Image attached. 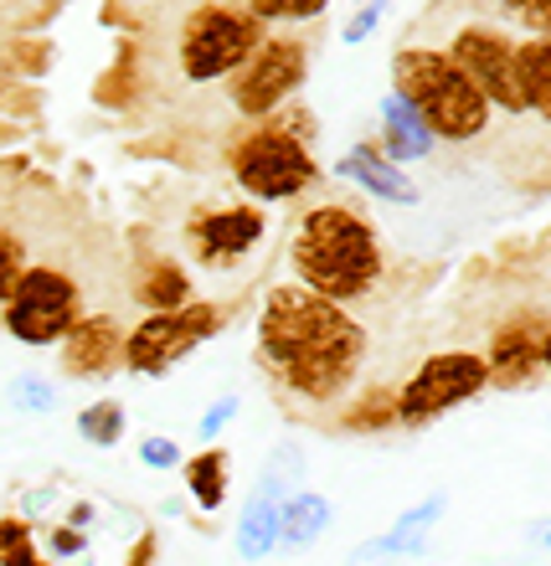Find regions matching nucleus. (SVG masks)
Returning <instances> with one entry per match:
<instances>
[{
  "mask_svg": "<svg viewBox=\"0 0 551 566\" xmlns=\"http://www.w3.org/2000/svg\"><path fill=\"white\" fill-rule=\"evenodd\" d=\"M372 356V329L356 310H341L304 283H273L258 304L253 360L294 407L325 412L356 397Z\"/></svg>",
  "mask_w": 551,
  "mask_h": 566,
  "instance_id": "f257e3e1",
  "label": "nucleus"
},
{
  "mask_svg": "<svg viewBox=\"0 0 551 566\" xmlns=\"http://www.w3.org/2000/svg\"><path fill=\"white\" fill-rule=\"evenodd\" d=\"M289 269H294V283L314 289L320 298L341 304V310H361L387 283V248H382L372 217H361L356 207L314 201L294 222Z\"/></svg>",
  "mask_w": 551,
  "mask_h": 566,
  "instance_id": "f03ea898",
  "label": "nucleus"
},
{
  "mask_svg": "<svg viewBox=\"0 0 551 566\" xmlns=\"http://www.w3.org/2000/svg\"><path fill=\"white\" fill-rule=\"evenodd\" d=\"M392 93H403L444 145H479L495 124L490 98L433 42H403L392 52Z\"/></svg>",
  "mask_w": 551,
  "mask_h": 566,
  "instance_id": "7ed1b4c3",
  "label": "nucleus"
},
{
  "mask_svg": "<svg viewBox=\"0 0 551 566\" xmlns=\"http://www.w3.org/2000/svg\"><path fill=\"white\" fill-rule=\"evenodd\" d=\"M227 170L238 180V191L253 201V207H279V201H294L320 180V165H314L310 139L294 129V119H273L248 124L232 145H227Z\"/></svg>",
  "mask_w": 551,
  "mask_h": 566,
  "instance_id": "20e7f679",
  "label": "nucleus"
},
{
  "mask_svg": "<svg viewBox=\"0 0 551 566\" xmlns=\"http://www.w3.org/2000/svg\"><path fill=\"white\" fill-rule=\"evenodd\" d=\"M269 42V27L238 0H196L176 31V73L186 88L232 83L242 62Z\"/></svg>",
  "mask_w": 551,
  "mask_h": 566,
  "instance_id": "39448f33",
  "label": "nucleus"
},
{
  "mask_svg": "<svg viewBox=\"0 0 551 566\" xmlns=\"http://www.w3.org/2000/svg\"><path fill=\"white\" fill-rule=\"evenodd\" d=\"M490 391V366H485V350H469V345H448V350H433L413 366L403 387H397V428L403 432H423L438 418H448L454 407L479 402Z\"/></svg>",
  "mask_w": 551,
  "mask_h": 566,
  "instance_id": "423d86ee",
  "label": "nucleus"
},
{
  "mask_svg": "<svg viewBox=\"0 0 551 566\" xmlns=\"http://www.w3.org/2000/svg\"><path fill=\"white\" fill-rule=\"evenodd\" d=\"M516 46L521 36L490 15H464L454 21L444 36V52L454 57L469 83H475L485 98H490L495 114H510V119H526V93H521V62H516Z\"/></svg>",
  "mask_w": 551,
  "mask_h": 566,
  "instance_id": "0eeeda50",
  "label": "nucleus"
},
{
  "mask_svg": "<svg viewBox=\"0 0 551 566\" xmlns=\"http://www.w3.org/2000/svg\"><path fill=\"white\" fill-rule=\"evenodd\" d=\"M83 314H89V304H83V283L73 273L62 263H31L27 279L15 283V294L0 310V329L31 350H46V345L67 340Z\"/></svg>",
  "mask_w": 551,
  "mask_h": 566,
  "instance_id": "6e6552de",
  "label": "nucleus"
},
{
  "mask_svg": "<svg viewBox=\"0 0 551 566\" xmlns=\"http://www.w3.org/2000/svg\"><path fill=\"white\" fill-rule=\"evenodd\" d=\"M227 304L217 298H191L186 310H170V314H145L129 325V340H124V371L129 376H149V381H160L180 366V360H191L211 335H222L227 329Z\"/></svg>",
  "mask_w": 551,
  "mask_h": 566,
  "instance_id": "1a4fd4ad",
  "label": "nucleus"
},
{
  "mask_svg": "<svg viewBox=\"0 0 551 566\" xmlns=\"http://www.w3.org/2000/svg\"><path fill=\"white\" fill-rule=\"evenodd\" d=\"M304 479H310V453H304V443L279 438L273 453L263 459V469H258L248 500H242L238 525H232V546H238L242 562H269V556L279 552L283 505L304 490Z\"/></svg>",
  "mask_w": 551,
  "mask_h": 566,
  "instance_id": "9d476101",
  "label": "nucleus"
},
{
  "mask_svg": "<svg viewBox=\"0 0 551 566\" xmlns=\"http://www.w3.org/2000/svg\"><path fill=\"white\" fill-rule=\"evenodd\" d=\"M304 77H310V46H304V36L269 31V42L232 73L227 104H232V114H238L242 124H263L294 104V93L304 88Z\"/></svg>",
  "mask_w": 551,
  "mask_h": 566,
  "instance_id": "9b49d317",
  "label": "nucleus"
},
{
  "mask_svg": "<svg viewBox=\"0 0 551 566\" xmlns=\"http://www.w3.org/2000/svg\"><path fill=\"white\" fill-rule=\"evenodd\" d=\"M269 238V211L253 201H227V207H196L180 227L186 258L207 273H232L263 248Z\"/></svg>",
  "mask_w": 551,
  "mask_h": 566,
  "instance_id": "f8f14e48",
  "label": "nucleus"
},
{
  "mask_svg": "<svg viewBox=\"0 0 551 566\" xmlns=\"http://www.w3.org/2000/svg\"><path fill=\"white\" fill-rule=\"evenodd\" d=\"M547 304H516L485 340V366H490V391H531L547 381Z\"/></svg>",
  "mask_w": 551,
  "mask_h": 566,
  "instance_id": "ddd939ff",
  "label": "nucleus"
},
{
  "mask_svg": "<svg viewBox=\"0 0 551 566\" xmlns=\"http://www.w3.org/2000/svg\"><path fill=\"white\" fill-rule=\"evenodd\" d=\"M124 340H129V329H124L119 314H83L73 325V335L58 345V366L67 381H104V376L124 371Z\"/></svg>",
  "mask_w": 551,
  "mask_h": 566,
  "instance_id": "4468645a",
  "label": "nucleus"
},
{
  "mask_svg": "<svg viewBox=\"0 0 551 566\" xmlns=\"http://www.w3.org/2000/svg\"><path fill=\"white\" fill-rule=\"evenodd\" d=\"M335 176L361 186V191L376 196V201H387V207H417V201H423L413 176H407L403 165H392L376 139H361L356 149H345L341 160H335Z\"/></svg>",
  "mask_w": 551,
  "mask_h": 566,
  "instance_id": "2eb2a0df",
  "label": "nucleus"
},
{
  "mask_svg": "<svg viewBox=\"0 0 551 566\" xmlns=\"http://www.w3.org/2000/svg\"><path fill=\"white\" fill-rule=\"evenodd\" d=\"M444 510H448V494H428V500L407 505L403 515L382 531V536H372L366 546H356V556H351V562L372 566V562H397V556H423V552H428L433 525L444 521Z\"/></svg>",
  "mask_w": 551,
  "mask_h": 566,
  "instance_id": "dca6fc26",
  "label": "nucleus"
},
{
  "mask_svg": "<svg viewBox=\"0 0 551 566\" xmlns=\"http://www.w3.org/2000/svg\"><path fill=\"white\" fill-rule=\"evenodd\" d=\"M129 294H135V304L145 314H170V310H186V304L196 298V289H191V273H186L180 258L155 253V258H145V263L135 269Z\"/></svg>",
  "mask_w": 551,
  "mask_h": 566,
  "instance_id": "f3484780",
  "label": "nucleus"
},
{
  "mask_svg": "<svg viewBox=\"0 0 551 566\" xmlns=\"http://www.w3.org/2000/svg\"><path fill=\"white\" fill-rule=\"evenodd\" d=\"M376 119H382V155L392 165H413V160H428L433 155V129L423 124L413 104H407L403 93H387L382 104H376Z\"/></svg>",
  "mask_w": 551,
  "mask_h": 566,
  "instance_id": "a211bd4d",
  "label": "nucleus"
},
{
  "mask_svg": "<svg viewBox=\"0 0 551 566\" xmlns=\"http://www.w3.org/2000/svg\"><path fill=\"white\" fill-rule=\"evenodd\" d=\"M180 479H186V494H191V505L201 515H217L227 505V494H232V453L217 443H207L201 453L180 463Z\"/></svg>",
  "mask_w": 551,
  "mask_h": 566,
  "instance_id": "6ab92c4d",
  "label": "nucleus"
},
{
  "mask_svg": "<svg viewBox=\"0 0 551 566\" xmlns=\"http://www.w3.org/2000/svg\"><path fill=\"white\" fill-rule=\"evenodd\" d=\"M335 521V505H330L320 490H299L289 505H283V525H279V552L304 556L320 546V536Z\"/></svg>",
  "mask_w": 551,
  "mask_h": 566,
  "instance_id": "aec40b11",
  "label": "nucleus"
},
{
  "mask_svg": "<svg viewBox=\"0 0 551 566\" xmlns=\"http://www.w3.org/2000/svg\"><path fill=\"white\" fill-rule=\"evenodd\" d=\"M516 62H521L526 114H537V119L551 129V42H541V36H521Z\"/></svg>",
  "mask_w": 551,
  "mask_h": 566,
  "instance_id": "412c9836",
  "label": "nucleus"
},
{
  "mask_svg": "<svg viewBox=\"0 0 551 566\" xmlns=\"http://www.w3.org/2000/svg\"><path fill=\"white\" fill-rule=\"evenodd\" d=\"M335 422H341L345 432H387V428H397V387L376 381V387L356 391V397L341 407V418Z\"/></svg>",
  "mask_w": 551,
  "mask_h": 566,
  "instance_id": "4be33fe9",
  "label": "nucleus"
},
{
  "mask_svg": "<svg viewBox=\"0 0 551 566\" xmlns=\"http://www.w3.org/2000/svg\"><path fill=\"white\" fill-rule=\"evenodd\" d=\"M77 438L89 448H119L124 438H129V412H124V402H114V397L89 402L77 412Z\"/></svg>",
  "mask_w": 551,
  "mask_h": 566,
  "instance_id": "5701e85b",
  "label": "nucleus"
},
{
  "mask_svg": "<svg viewBox=\"0 0 551 566\" xmlns=\"http://www.w3.org/2000/svg\"><path fill=\"white\" fill-rule=\"evenodd\" d=\"M0 566H58L37 546V525L27 515H0Z\"/></svg>",
  "mask_w": 551,
  "mask_h": 566,
  "instance_id": "b1692460",
  "label": "nucleus"
},
{
  "mask_svg": "<svg viewBox=\"0 0 551 566\" xmlns=\"http://www.w3.org/2000/svg\"><path fill=\"white\" fill-rule=\"evenodd\" d=\"M479 6H485L490 21H500V27H516L521 36L551 42V0H479Z\"/></svg>",
  "mask_w": 551,
  "mask_h": 566,
  "instance_id": "393cba45",
  "label": "nucleus"
},
{
  "mask_svg": "<svg viewBox=\"0 0 551 566\" xmlns=\"http://www.w3.org/2000/svg\"><path fill=\"white\" fill-rule=\"evenodd\" d=\"M242 11H253L263 27H279V21H320L330 11V0H238Z\"/></svg>",
  "mask_w": 551,
  "mask_h": 566,
  "instance_id": "a878e982",
  "label": "nucleus"
},
{
  "mask_svg": "<svg viewBox=\"0 0 551 566\" xmlns=\"http://www.w3.org/2000/svg\"><path fill=\"white\" fill-rule=\"evenodd\" d=\"M11 407L27 412V418H46V412H58V387L37 371H21L11 381Z\"/></svg>",
  "mask_w": 551,
  "mask_h": 566,
  "instance_id": "bb28decb",
  "label": "nucleus"
},
{
  "mask_svg": "<svg viewBox=\"0 0 551 566\" xmlns=\"http://www.w3.org/2000/svg\"><path fill=\"white\" fill-rule=\"evenodd\" d=\"M27 242L15 238L11 227H0V310H6V298L15 294V283L27 279Z\"/></svg>",
  "mask_w": 551,
  "mask_h": 566,
  "instance_id": "cd10ccee",
  "label": "nucleus"
},
{
  "mask_svg": "<svg viewBox=\"0 0 551 566\" xmlns=\"http://www.w3.org/2000/svg\"><path fill=\"white\" fill-rule=\"evenodd\" d=\"M89 531H77V525H67V521H58L52 531H46V556L52 562H77L83 566V556H89Z\"/></svg>",
  "mask_w": 551,
  "mask_h": 566,
  "instance_id": "c85d7f7f",
  "label": "nucleus"
},
{
  "mask_svg": "<svg viewBox=\"0 0 551 566\" xmlns=\"http://www.w3.org/2000/svg\"><path fill=\"white\" fill-rule=\"evenodd\" d=\"M139 463H145L149 474H170V469H180V443L176 438H165V432H145L139 438Z\"/></svg>",
  "mask_w": 551,
  "mask_h": 566,
  "instance_id": "c756f323",
  "label": "nucleus"
},
{
  "mask_svg": "<svg viewBox=\"0 0 551 566\" xmlns=\"http://www.w3.org/2000/svg\"><path fill=\"white\" fill-rule=\"evenodd\" d=\"M387 11H392V0H366L351 21L341 27V36H345V46H361V42H372V31L387 21Z\"/></svg>",
  "mask_w": 551,
  "mask_h": 566,
  "instance_id": "7c9ffc66",
  "label": "nucleus"
},
{
  "mask_svg": "<svg viewBox=\"0 0 551 566\" xmlns=\"http://www.w3.org/2000/svg\"><path fill=\"white\" fill-rule=\"evenodd\" d=\"M242 412V397H217V402L201 412V422H196V438H207V443H217L222 438V428Z\"/></svg>",
  "mask_w": 551,
  "mask_h": 566,
  "instance_id": "2f4dec72",
  "label": "nucleus"
},
{
  "mask_svg": "<svg viewBox=\"0 0 551 566\" xmlns=\"http://www.w3.org/2000/svg\"><path fill=\"white\" fill-rule=\"evenodd\" d=\"M155 556H160V536L155 531H145V536L129 546V556H124V566H155Z\"/></svg>",
  "mask_w": 551,
  "mask_h": 566,
  "instance_id": "473e14b6",
  "label": "nucleus"
},
{
  "mask_svg": "<svg viewBox=\"0 0 551 566\" xmlns=\"http://www.w3.org/2000/svg\"><path fill=\"white\" fill-rule=\"evenodd\" d=\"M67 525H77V531H93V521H98V505L93 500H77V505H67V515H62Z\"/></svg>",
  "mask_w": 551,
  "mask_h": 566,
  "instance_id": "72a5a7b5",
  "label": "nucleus"
},
{
  "mask_svg": "<svg viewBox=\"0 0 551 566\" xmlns=\"http://www.w3.org/2000/svg\"><path fill=\"white\" fill-rule=\"evenodd\" d=\"M547 376H551V335H547Z\"/></svg>",
  "mask_w": 551,
  "mask_h": 566,
  "instance_id": "f704fd0d",
  "label": "nucleus"
},
{
  "mask_svg": "<svg viewBox=\"0 0 551 566\" xmlns=\"http://www.w3.org/2000/svg\"><path fill=\"white\" fill-rule=\"evenodd\" d=\"M541 546H547V552H551V531H541Z\"/></svg>",
  "mask_w": 551,
  "mask_h": 566,
  "instance_id": "c9c22d12",
  "label": "nucleus"
}]
</instances>
